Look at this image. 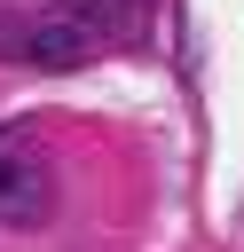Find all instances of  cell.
<instances>
[{
	"label": "cell",
	"instance_id": "cell-3",
	"mask_svg": "<svg viewBox=\"0 0 244 252\" xmlns=\"http://www.w3.org/2000/svg\"><path fill=\"white\" fill-rule=\"evenodd\" d=\"M142 24H150V0H110V8H94V32H102V39H142Z\"/></svg>",
	"mask_w": 244,
	"mask_h": 252
},
{
	"label": "cell",
	"instance_id": "cell-1",
	"mask_svg": "<svg viewBox=\"0 0 244 252\" xmlns=\"http://www.w3.org/2000/svg\"><path fill=\"white\" fill-rule=\"evenodd\" d=\"M94 39H102L94 16H79V8H47V16L24 24V47H16V55H24L31 71H79V63L94 55Z\"/></svg>",
	"mask_w": 244,
	"mask_h": 252
},
{
	"label": "cell",
	"instance_id": "cell-2",
	"mask_svg": "<svg viewBox=\"0 0 244 252\" xmlns=\"http://www.w3.org/2000/svg\"><path fill=\"white\" fill-rule=\"evenodd\" d=\"M47 220V165L31 142L0 134V228H31Z\"/></svg>",
	"mask_w": 244,
	"mask_h": 252
}]
</instances>
